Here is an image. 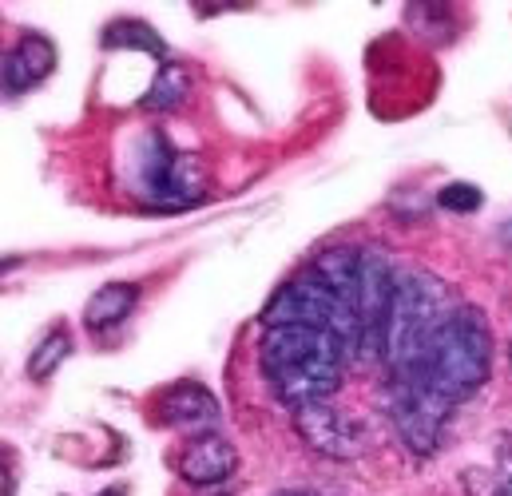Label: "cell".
Masks as SVG:
<instances>
[{
    "mask_svg": "<svg viewBox=\"0 0 512 496\" xmlns=\"http://www.w3.org/2000/svg\"><path fill=\"white\" fill-rule=\"evenodd\" d=\"M258 362L274 397L290 409H302L314 401H330V393L342 385L350 358L330 330L294 322V326H266Z\"/></svg>",
    "mask_w": 512,
    "mask_h": 496,
    "instance_id": "cell-1",
    "label": "cell"
},
{
    "mask_svg": "<svg viewBox=\"0 0 512 496\" xmlns=\"http://www.w3.org/2000/svg\"><path fill=\"white\" fill-rule=\"evenodd\" d=\"M493 370V334L477 306H453L445 322L433 330L429 346L405 373L389 381H417L441 401H469Z\"/></svg>",
    "mask_w": 512,
    "mask_h": 496,
    "instance_id": "cell-2",
    "label": "cell"
},
{
    "mask_svg": "<svg viewBox=\"0 0 512 496\" xmlns=\"http://www.w3.org/2000/svg\"><path fill=\"white\" fill-rule=\"evenodd\" d=\"M449 286L429 274V270H405L397 274V286H393V302H389V322H385V350L382 362L389 377L405 373L421 350L429 346L433 330L445 322L449 314Z\"/></svg>",
    "mask_w": 512,
    "mask_h": 496,
    "instance_id": "cell-3",
    "label": "cell"
},
{
    "mask_svg": "<svg viewBox=\"0 0 512 496\" xmlns=\"http://www.w3.org/2000/svg\"><path fill=\"white\" fill-rule=\"evenodd\" d=\"M139 187L151 207L183 211V207L203 203L207 167H203V159L175 151L163 135H147L139 143Z\"/></svg>",
    "mask_w": 512,
    "mask_h": 496,
    "instance_id": "cell-4",
    "label": "cell"
},
{
    "mask_svg": "<svg viewBox=\"0 0 512 496\" xmlns=\"http://www.w3.org/2000/svg\"><path fill=\"white\" fill-rule=\"evenodd\" d=\"M449 401H441L437 393H429L417 381H389V413H393V429L405 441L409 453L417 457H433L449 421Z\"/></svg>",
    "mask_w": 512,
    "mask_h": 496,
    "instance_id": "cell-5",
    "label": "cell"
},
{
    "mask_svg": "<svg viewBox=\"0 0 512 496\" xmlns=\"http://www.w3.org/2000/svg\"><path fill=\"white\" fill-rule=\"evenodd\" d=\"M397 270L385 250H362V290H358V358L374 362L385 350V322L393 302Z\"/></svg>",
    "mask_w": 512,
    "mask_h": 496,
    "instance_id": "cell-6",
    "label": "cell"
},
{
    "mask_svg": "<svg viewBox=\"0 0 512 496\" xmlns=\"http://www.w3.org/2000/svg\"><path fill=\"white\" fill-rule=\"evenodd\" d=\"M294 429L298 437L318 453V457H330V461H354L362 457L366 449V433L354 417H346L338 405L330 401H314V405H302L294 409Z\"/></svg>",
    "mask_w": 512,
    "mask_h": 496,
    "instance_id": "cell-7",
    "label": "cell"
},
{
    "mask_svg": "<svg viewBox=\"0 0 512 496\" xmlns=\"http://www.w3.org/2000/svg\"><path fill=\"white\" fill-rule=\"evenodd\" d=\"M235 465H239V453H235V445H231L227 437H219V433H195V437L183 445V453L175 457L179 477H183L187 485H195V489H215V485H223V481L235 473Z\"/></svg>",
    "mask_w": 512,
    "mask_h": 496,
    "instance_id": "cell-8",
    "label": "cell"
},
{
    "mask_svg": "<svg viewBox=\"0 0 512 496\" xmlns=\"http://www.w3.org/2000/svg\"><path fill=\"white\" fill-rule=\"evenodd\" d=\"M52 68H56V44L40 32H24L0 64V92L4 96H24L40 80H48Z\"/></svg>",
    "mask_w": 512,
    "mask_h": 496,
    "instance_id": "cell-9",
    "label": "cell"
},
{
    "mask_svg": "<svg viewBox=\"0 0 512 496\" xmlns=\"http://www.w3.org/2000/svg\"><path fill=\"white\" fill-rule=\"evenodd\" d=\"M159 417H163V425H175V429H207L211 433L219 425V401L199 381H179L159 397Z\"/></svg>",
    "mask_w": 512,
    "mask_h": 496,
    "instance_id": "cell-10",
    "label": "cell"
},
{
    "mask_svg": "<svg viewBox=\"0 0 512 496\" xmlns=\"http://www.w3.org/2000/svg\"><path fill=\"white\" fill-rule=\"evenodd\" d=\"M135 302H139V286H135V282H108V286H100V290L88 298L84 322H88V330H96V334H100V330H112V326H120L131 310H135Z\"/></svg>",
    "mask_w": 512,
    "mask_h": 496,
    "instance_id": "cell-11",
    "label": "cell"
},
{
    "mask_svg": "<svg viewBox=\"0 0 512 496\" xmlns=\"http://www.w3.org/2000/svg\"><path fill=\"white\" fill-rule=\"evenodd\" d=\"M191 92V72L183 64H163L159 76L151 80L147 96H143V108L147 112H175Z\"/></svg>",
    "mask_w": 512,
    "mask_h": 496,
    "instance_id": "cell-12",
    "label": "cell"
},
{
    "mask_svg": "<svg viewBox=\"0 0 512 496\" xmlns=\"http://www.w3.org/2000/svg\"><path fill=\"white\" fill-rule=\"evenodd\" d=\"M104 44L108 48H143V52H151V56H167V44L159 40V32L151 28V24H143V20H112L108 28H104Z\"/></svg>",
    "mask_w": 512,
    "mask_h": 496,
    "instance_id": "cell-13",
    "label": "cell"
},
{
    "mask_svg": "<svg viewBox=\"0 0 512 496\" xmlns=\"http://www.w3.org/2000/svg\"><path fill=\"white\" fill-rule=\"evenodd\" d=\"M72 354V334L64 330V326H56V330H48L44 334V342L32 350V358H28V377L32 381H48L52 373L60 370V362Z\"/></svg>",
    "mask_w": 512,
    "mask_h": 496,
    "instance_id": "cell-14",
    "label": "cell"
},
{
    "mask_svg": "<svg viewBox=\"0 0 512 496\" xmlns=\"http://www.w3.org/2000/svg\"><path fill=\"white\" fill-rule=\"evenodd\" d=\"M437 203L445 207V211H457V215H469V211H477L481 203H485V195L473 187V183H449V187H441V195H437Z\"/></svg>",
    "mask_w": 512,
    "mask_h": 496,
    "instance_id": "cell-15",
    "label": "cell"
},
{
    "mask_svg": "<svg viewBox=\"0 0 512 496\" xmlns=\"http://www.w3.org/2000/svg\"><path fill=\"white\" fill-rule=\"evenodd\" d=\"M465 489H469V496H497V489H501V473L469 469V473H465Z\"/></svg>",
    "mask_w": 512,
    "mask_h": 496,
    "instance_id": "cell-16",
    "label": "cell"
},
{
    "mask_svg": "<svg viewBox=\"0 0 512 496\" xmlns=\"http://www.w3.org/2000/svg\"><path fill=\"white\" fill-rule=\"evenodd\" d=\"M497 496H512V473H501V489Z\"/></svg>",
    "mask_w": 512,
    "mask_h": 496,
    "instance_id": "cell-17",
    "label": "cell"
},
{
    "mask_svg": "<svg viewBox=\"0 0 512 496\" xmlns=\"http://www.w3.org/2000/svg\"><path fill=\"white\" fill-rule=\"evenodd\" d=\"M20 266V258H0V274H8V270H16Z\"/></svg>",
    "mask_w": 512,
    "mask_h": 496,
    "instance_id": "cell-18",
    "label": "cell"
},
{
    "mask_svg": "<svg viewBox=\"0 0 512 496\" xmlns=\"http://www.w3.org/2000/svg\"><path fill=\"white\" fill-rule=\"evenodd\" d=\"M100 496H128V489H124V485H112L108 493H100Z\"/></svg>",
    "mask_w": 512,
    "mask_h": 496,
    "instance_id": "cell-19",
    "label": "cell"
},
{
    "mask_svg": "<svg viewBox=\"0 0 512 496\" xmlns=\"http://www.w3.org/2000/svg\"><path fill=\"white\" fill-rule=\"evenodd\" d=\"M274 496H310V493H302V489H282V493H274Z\"/></svg>",
    "mask_w": 512,
    "mask_h": 496,
    "instance_id": "cell-20",
    "label": "cell"
},
{
    "mask_svg": "<svg viewBox=\"0 0 512 496\" xmlns=\"http://www.w3.org/2000/svg\"><path fill=\"white\" fill-rule=\"evenodd\" d=\"M203 496H231V493H223V489H211V493H203Z\"/></svg>",
    "mask_w": 512,
    "mask_h": 496,
    "instance_id": "cell-21",
    "label": "cell"
},
{
    "mask_svg": "<svg viewBox=\"0 0 512 496\" xmlns=\"http://www.w3.org/2000/svg\"><path fill=\"white\" fill-rule=\"evenodd\" d=\"M509 370H512V342H509Z\"/></svg>",
    "mask_w": 512,
    "mask_h": 496,
    "instance_id": "cell-22",
    "label": "cell"
}]
</instances>
